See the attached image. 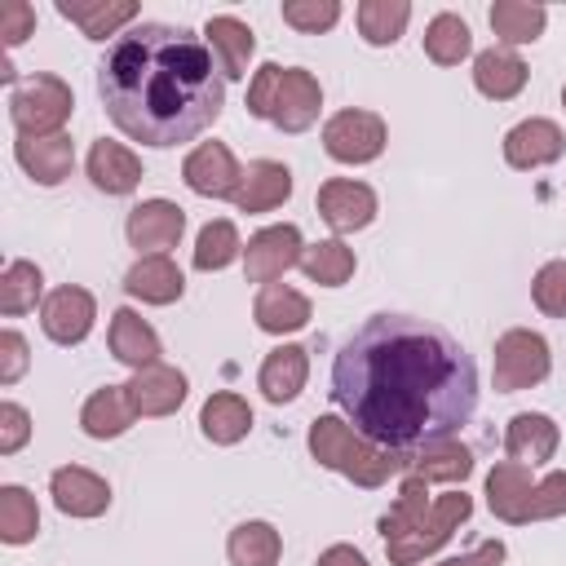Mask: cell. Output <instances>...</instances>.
<instances>
[{"label":"cell","mask_w":566,"mask_h":566,"mask_svg":"<svg viewBox=\"0 0 566 566\" xmlns=\"http://www.w3.org/2000/svg\"><path fill=\"white\" fill-rule=\"evenodd\" d=\"M13 155L22 164V172L35 186H62L75 168V142L66 133H49V137H18Z\"/></svg>","instance_id":"ac0fdd59"},{"label":"cell","mask_w":566,"mask_h":566,"mask_svg":"<svg viewBox=\"0 0 566 566\" xmlns=\"http://www.w3.org/2000/svg\"><path fill=\"white\" fill-rule=\"evenodd\" d=\"M40 292H44V274H40L35 261H9V265H4V274H0V310H4L9 318L35 310Z\"/></svg>","instance_id":"f35d334b"},{"label":"cell","mask_w":566,"mask_h":566,"mask_svg":"<svg viewBox=\"0 0 566 566\" xmlns=\"http://www.w3.org/2000/svg\"><path fill=\"white\" fill-rule=\"evenodd\" d=\"M562 106H566V84H562Z\"/></svg>","instance_id":"c3c4849f"},{"label":"cell","mask_w":566,"mask_h":566,"mask_svg":"<svg viewBox=\"0 0 566 566\" xmlns=\"http://www.w3.org/2000/svg\"><path fill=\"white\" fill-rule=\"evenodd\" d=\"M301 256H305V239L292 221L265 226L243 243V274H248V283L265 287V283L283 279L292 265H301Z\"/></svg>","instance_id":"9c48e42d"},{"label":"cell","mask_w":566,"mask_h":566,"mask_svg":"<svg viewBox=\"0 0 566 566\" xmlns=\"http://www.w3.org/2000/svg\"><path fill=\"white\" fill-rule=\"evenodd\" d=\"M93 318H97V301L80 283L53 287L44 296V305H40V327H44V336L53 345H80L93 332Z\"/></svg>","instance_id":"30bf717a"},{"label":"cell","mask_w":566,"mask_h":566,"mask_svg":"<svg viewBox=\"0 0 566 566\" xmlns=\"http://www.w3.org/2000/svg\"><path fill=\"white\" fill-rule=\"evenodd\" d=\"M504 562V544L500 539H482L478 548H469L464 557H447L438 566H500Z\"/></svg>","instance_id":"bcb514c9"},{"label":"cell","mask_w":566,"mask_h":566,"mask_svg":"<svg viewBox=\"0 0 566 566\" xmlns=\"http://www.w3.org/2000/svg\"><path fill=\"white\" fill-rule=\"evenodd\" d=\"M553 371V354H548V340L531 327H509L500 340H495V354H491V380L500 394H522V389H535L544 385Z\"/></svg>","instance_id":"52a82bcc"},{"label":"cell","mask_w":566,"mask_h":566,"mask_svg":"<svg viewBox=\"0 0 566 566\" xmlns=\"http://www.w3.org/2000/svg\"><path fill=\"white\" fill-rule=\"evenodd\" d=\"M111 354L124 363V367H133V371H142V367H155L159 363V336H155V327L137 314V310H115L111 314Z\"/></svg>","instance_id":"4316f807"},{"label":"cell","mask_w":566,"mask_h":566,"mask_svg":"<svg viewBox=\"0 0 566 566\" xmlns=\"http://www.w3.org/2000/svg\"><path fill=\"white\" fill-rule=\"evenodd\" d=\"M27 363H31L27 336L13 332V327H4V332H0V385H18L22 371H27Z\"/></svg>","instance_id":"7bdbcfd3"},{"label":"cell","mask_w":566,"mask_h":566,"mask_svg":"<svg viewBox=\"0 0 566 566\" xmlns=\"http://www.w3.org/2000/svg\"><path fill=\"white\" fill-rule=\"evenodd\" d=\"M203 44L212 49L217 71H221L226 80H243V75H248V57H252V49H256V35H252V27H248L243 18H234V13H212V18L203 22Z\"/></svg>","instance_id":"ffe728a7"},{"label":"cell","mask_w":566,"mask_h":566,"mask_svg":"<svg viewBox=\"0 0 566 566\" xmlns=\"http://www.w3.org/2000/svg\"><path fill=\"white\" fill-rule=\"evenodd\" d=\"M305 376H310V354L301 345H279V349L265 354V363L256 371V385L270 402H292L305 389Z\"/></svg>","instance_id":"83f0119b"},{"label":"cell","mask_w":566,"mask_h":566,"mask_svg":"<svg viewBox=\"0 0 566 566\" xmlns=\"http://www.w3.org/2000/svg\"><path fill=\"white\" fill-rule=\"evenodd\" d=\"M389 142V128L376 111H363V106H349V111H336L327 124H323V150L336 159V164H371L380 159Z\"/></svg>","instance_id":"ba28073f"},{"label":"cell","mask_w":566,"mask_h":566,"mask_svg":"<svg viewBox=\"0 0 566 566\" xmlns=\"http://www.w3.org/2000/svg\"><path fill=\"white\" fill-rule=\"evenodd\" d=\"M124 234H128V243H133L137 252H146V256L168 252V248H177L181 234H186V212H181L172 199H142V203L128 212Z\"/></svg>","instance_id":"4fadbf2b"},{"label":"cell","mask_w":566,"mask_h":566,"mask_svg":"<svg viewBox=\"0 0 566 566\" xmlns=\"http://www.w3.org/2000/svg\"><path fill=\"white\" fill-rule=\"evenodd\" d=\"M469 513H473V495L447 491V495L429 500V482L420 473H407L394 509L380 517V539H385L389 562L394 566H420L469 522Z\"/></svg>","instance_id":"3957f363"},{"label":"cell","mask_w":566,"mask_h":566,"mask_svg":"<svg viewBox=\"0 0 566 566\" xmlns=\"http://www.w3.org/2000/svg\"><path fill=\"white\" fill-rule=\"evenodd\" d=\"M57 13L75 22L88 40H106L137 18V4L133 0H57Z\"/></svg>","instance_id":"f546056e"},{"label":"cell","mask_w":566,"mask_h":566,"mask_svg":"<svg viewBox=\"0 0 566 566\" xmlns=\"http://www.w3.org/2000/svg\"><path fill=\"white\" fill-rule=\"evenodd\" d=\"M283 22L305 31V35H318V31H332L340 22V4L336 0H287Z\"/></svg>","instance_id":"60d3db41"},{"label":"cell","mask_w":566,"mask_h":566,"mask_svg":"<svg viewBox=\"0 0 566 566\" xmlns=\"http://www.w3.org/2000/svg\"><path fill=\"white\" fill-rule=\"evenodd\" d=\"M199 429H203V438L217 442V447L243 442L248 429H252V407H248V398L234 394V389L212 394V398L203 402V411H199Z\"/></svg>","instance_id":"f1b7e54d"},{"label":"cell","mask_w":566,"mask_h":566,"mask_svg":"<svg viewBox=\"0 0 566 566\" xmlns=\"http://www.w3.org/2000/svg\"><path fill=\"white\" fill-rule=\"evenodd\" d=\"M557 442H562V433L544 411H517L509 420V429H504V455L513 464H522V469L548 464L557 455Z\"/></svg>","instance_id":"d6986e66"},{"label":"cell","mask_w":566,"mask_h":566,"mask_svg":"<svg viewBox=\"0 0 566 566\" xmlns=\"http://www.w3.org/2000/svg\"><path fill=\"white\" fill-rule=\"evenodd\" d=\"M301 270L318 287H340V283L354 279V248H345L340 239H318V243L305 248Z\"/></svg>","instance_id":"e575fe53"},{"label":"cell","mask_w":566,"mask_h":566,"mask_svg":"<svg viewBox=\"0 0 566 566\" xmlns=\"http://www.w3.org/2000/svg\"><path fill=\"white\" fill-rule=\"evenodd\" d=\"M292 199V168L279 164V159H252L243 168V181H239V195H234V208L239 212H274Z\"/></svg>","instance_id":"44dd1931"},{"label":"cell","mask_w":566,"mask_h":566,"mask_svg":"<svg viewBox=\"0 0 566 566\" xmlns=\"http://www.w3.org/2000/svg\"><path fill=\"white\" fill-rule=\"evenodd\" d=\"M97 93L124 137L168 150L217 124L226 75L203 35L172 22H137L106 49Z\"/></svg>","instance_id":"7a4b0ae2"},{"label":"cell","mask_w":566,"mask_h":566,"mask_svg":"<svg viewBox=\"0 0 566 566\" xmlns=\"http://www.w3.org/2000/svg\"><path fill=\"white\" fill-rule=\"evenodd\" d=\"M411 22V4L407 0H363L358 4V35L376 49L394 44Z\"/></svg>","instance_id":"d590c367"},{"label":"cell","mask_w":566,"mask_h":566,"mask_svg":"<svg viewBox=\"0 0 566 566\" xmlns=\"http://www.w3.org/2000/svg\"><path fill=\"white\" fill-rule=\"evenodd\" d=\"M407 473H420L424 482H464L473 473V451L455 438L447 442H433V447H420L411 460H407Z\"/></svg>","instance_id":"d6a6232c"},{"label":"cell","mask_w":566,"mask_h":566,"mask_svg":"<svg viewBox=\"0 0 566 566\" xmlns=\"http://www.w3.org/2000/svg\"><path fill=\"white\" fill-rule=\"evenodd\" d=\"M124 292L146 301V305H172L181 301L186 292V274L177 270V261L168 252H155V256H137L124 274Z\"/></svg>","instance_id":"7402d4cb"},{"label":"cell","mask_w":566,"mask_h":566,"mask_svg":"<svg viewBox=\"0 0 566 566\" xmlns=\"http://www.w3.org/2000/svg\"><path fill=\"white\" fill-rule=\"evenodd\" d=\"M562 150H566V137H562V128H557L553 119H544V115H531V119H522V124H513V128L504 133V164L517 168V172L544 168V164L562 159Z\"/></svg>","instance_id":"9a60e30c"},{"label":"cell","mask_w":566,"mask_h":566,"mask_svg":"<svg viewBox=\"0 0 566 566\" xmlns=\"http://www.w3.org/2000/svg\"><path fill=\"white\" fill-rule=\"evenodd\" d=\"M323 111V88L305 66H283L279 75V93H274V111L270 124L283 133H305Z\"/></svg>","instance_id":"5bb4252c"},{"label":"cell","mask_w":566,"mask_h":566,"mask_svg":"<svg viewBox=\"0 0 566 566\" xmlns=\"http://www.w3.org/2000/svg\"><path fill=\"white\" fill-rule=\"evenodd\" d=\"M31 31H35V9L27 0H4L0 4V35H4V44L18 49Z\"/></svg>","instance_id":"f6af8a7d"},{"label":"cell","mask_w":566,"mask_h":566,"mask_svg":"<svg viewBox=\"0 0 566 566\" xmlns=\"http://www.w3.org/2000/svg\"><path fill=\"white\" fill-rule=\"evenodd\" d=\"M486 509L509 526L562 517L566 513V473L553 469L539 482H531V469H522L513 460H500L486 473Z\"/></svg>","instance_id":"5b68a950"},{"label":"cell","mask_w":566,"mask_h":566,"mask_svg":"<svg viewBox=\"0 0 566 566\" xmlns=\"http://www.w3.org/2000/svg\"><path fill=\"white\" fill-rule=\"evenodd\" d=\"M239 256H243V239H239L234 221L217 217V221H208V226L199 230V239H195V270L212 274V270H226V265L239 261Z\"/></svg>","instance_id":"74e56055"},{"label":"cell","mask_w":566,"mask_h":566,"mask_svg":"<svg viewBox=\"0 0 566 566\" xmlns=\"http://www.w3.org/2000/svg\"><path fill=\"white\" fill-rule=\"evenodd\" d=\"M40 531V509L27 486H0V539L4 544H31Z\"/></svg>","instance_id":"8d00e7d4"},{"label":"cell","mask_w":566,"mask_h":566,"mask_svg":"<svg viewBox=\"0 0 566 566\" xmlns=\"http://www.w3.org/2000/svg\"><path fill=\"white\" fill-rule=\"evenodd\" d=\"M88 181L102 190V195H133L137 181H142V159L124 146V142H111V137H97L88 146Z\"/></svg>","instance_id":"cb8c5ba5"},{"label":"cell","mask_w":566,"mask_h":566,"mask_svg":"<svg viewBox=\"0 0 566 566\" xmlns=\"http://www.w3.org/2000/svg\"><path fill=\"white\" fill-rule=\"evenodd\" d=\"M486 18H491V31H495V40L504 49L535 44L544 35V27H548V9L544 4H526V0H495Z\"/></svg>","instance_id":"4dcf8cb0"},{"label":"cell","mask_w":566,"mask_h":566,"mask_svg":"<svg viewBox=\"0 0 566 566\" xmlns=\"http://www.w3.org/2000/svg\"><path fill=\"white\" fill-rule=\"evenodd\" d=\"M181 177L203 199H234L239 195V181H243V168H239V159H234V150L226 142H199L186 155Z\"/></svg>","instance_id":"8fae6325"},{"label":"cell","mask_w":566,"mask_h":566,"mask_svg":"<svg viewBox=\"0 0 566 566\" xmlns=\"http://www.w3.org/2000/svg\"><path fill=\"white\" fill-rule=\"evenodd\" d=\"M531 301L539 314L548 318H566V256L557 261H544L531 279Z\"/></svg>","instance_id":"ab89813d"},{"label":"cell","mask_w":566,"mask_h":566,"mask_svg":"<svg viewBox=\"0 0 566 566\" xmlns=\"http://www.w3.org/2000/svg\"><path fill=\"white\" fill-rule=\"evenodd\" d=\"M314 566H367V557L354 548V544H332V548H323L318 553V562Z\"/></svg>","instance_id":"7dc6e473"},{"label":"cell","mask_w":566,"mask_h":566,"mask_svg":"<svg viewBox=\"0 0 566 566\" xmlns=\"http://www.w3.org/2000/svg\"><path fill=\"white\" fill-rule=\"evenodd\" d=\"M424 53L429 62L438 66H460L469 53H473V31L460 13H438L429 27H424Z\"/></svg>","instance_id":"836d02e7"},{"label":"cell","mask_w":566,"mask_h":566,"mask_svg":"<svg viewBox=\"0 0 566 566\" xmlns=\"http://www.w3.org/2000/svg\"><path fill=\"white\" fill-rule=\"evenodd\" d=\"M305 442H310V455H314L323 469L349 478V482L363 486V491L385 486V482H389L394 473H402L407 460H411V455H402V451L376 447L371 438H363V433H358L349 420H340V416H314Z\"/></svg>","instance_id":"277c9868"},{"label":"cell","mask_w":566,"mask_h":566,"mask_svg":"<svg viewBox=\"0 0 566 566\" xmlns=\"http://www.w3.org/2000/svg\"><path fill=\"white\" fill-rule=\"evenodd\" d=\"M252 318L261 332L283 336V332H301L310 323V296L287 287V283H265L252 301Z\"/></svg>","instance_id":"484cf974"},{"label":"cell","mask_w":566,"mask_h":566,"mask_svg":"<svg viewBox=\"0 0 566 566\" xmlns=\"http://www.w3.org/2000/svg\"><path fill=\"white\" fill-rule=\"evenodd\" d=\"M27 438H31V416H27V407H18V402H0V455L22 451Z\"/></svg>","instance_id":"ee69618b"},{"label":"cell","mask_w":566,"mask_h":566,"mask_svg":"<svg viewBox=\"0 0 566 566\" xmlns=\"http://www.w3.org/2000/svg\"><path fill=\"white\" fill-rule=\"evenodd\" d=\"M133 420H137V411H133L128 385H102V389H93V394L84 398V407H80V429H84L88 438H97V442L128 433Z\"/></svg>","instance_id":"d4e9b609"},{"label":"cell","mask_w":566,"mask_h":566,"mask_svg":"<svg viewBox=\"0 0 566 566\" xmlns=\"http://www.w3.org/2000/svg\"><path fill=\"white\" fill-rule=\"evenodd\" d=\"M75 111V97H71V84L49 75V71H35L27 80L13 84L9 93V119L18 128V137H49V133H62V124L71 119Z\"/></svg>","instance_id":"8992f818"},{"label":"cell","mask_w":566,"mask_h":566,"mask_svg":"<svg viewBox=\"0 0 566 566\" xmlns=\"http://www.w3.org/2000/svg\"><path fill=\"white\" fill-rule=\"evenodd\" d=\"M226 557H230L234 566H279V557H283V535H279L270 522H261V517L239 522V526L230 531V539H226Z\"/></svg>","instance_id":"1f68e13d"},{"label":"cell","mask_w":566,"mask_h":566,"mask_svg":"<svg viewBox=\"0 0 566 566\" xmlns=\"http://www.w3.org/2000/svg\"><path fill=\"white\" fill-rule=\"evenodd\" d=\"M526 80H531V66L513 49H504V44H491V49H482L473 57V88L482 97H491V102L517 97L526 88Z\"/></svg>","instance_id":"603a6c76"},{"label":"cell","mask_w":566,"mask_h":566,"mask_svg":"<svg viewBox=\"0 0 566 566\" xmlns=\"http://www.w3.org/2000/svg\"><path fill=\"white\" fill-rule=\"evenodd\" d=\"M332 402L376 447L416 455L473 420L478 363L429 318L371 314L332 358Z\"/></svg>","instance_id":"6da1fadb"},{"label":"cell","mask_w":566,"mask_h":566,"mask_svg":"<svg viewBox=\"0 0 566 566\" xmlns=\"http://www.w3.org/2000/svg\"><path fill=\"white\" fill-rule=\"evenodd\" d=\"M318 217L336 234H354L376 221V190L354 177H332L318 186Z\"/></svg>","instance_id":"7c38bea8"},{"label":"cell","mask_w":566,"mask_h":566,"mask_svg":"<svg viewBox=\"0 0 566 566\" xmlns=\"http://www.w3.org/2000/svg\"><path fill=\"white\" fill-rule=\"evenodd\" d=\"M279 75H283L279 62H261V66L252 71V84H248V115L270 119V111H274V93H279Z\"/></svg>","instance_id":"b9f144b4"},{"label":"cell","mask_w":566,"mask_h":566,"mask_svg":"<svg viewBox=\"0 0 566 566\" xmlns=\"http://www.w3.org/2000/svg\"><path fill=\"white\" fill-rule=\"evenodd\" d=\"M186 394H190L186 371H177V367H168V363L142 367V371H133V380H128L133 411L146 416V420H155V416H172V411L186 402Z\"/></svg>","instance_id":"e0dca14e"},{"label":"cell","mask_w":566,"mask_h":566,"mask_svg":"<svg viewBox=\"0 0 566 566\" xmlns=\"http://www.w3.org/2000/svg\"><path fill=\"white\" fill-rule=\"evenodd\" d=\"M49 495L66 517H102L111 509V486L102 473L84 464H62L49 478Z\"/></svg>","instance_id":"2e32d148"}]
</instances>
